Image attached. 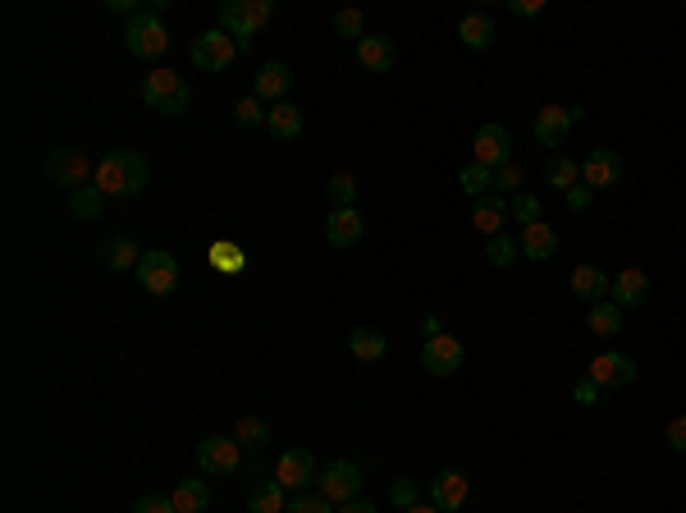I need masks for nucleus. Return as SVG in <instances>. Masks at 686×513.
Masks as SVG:
<instances>
[{
	"label": "nucleus",
	"instance_id": "f257e3e1",
	"mask_svg": "<svg viewBox=\"0 0 686 513\" xmlns=\"http://www.w3.org/2000/svg\"><path fill=\"white\" fill-rule=\"evenodd\" d=\"M151 179V165L147 156L129 152V147H115V152H106L97 161V179H92V188H97L101 197H133L142 193Z\"/></svg>",
	"mask_w": 686,
	"mask_h": 513
},
{
	"label": "nucleus",
	"instance_id": "f03ea898",
	"mask_svg": "<svg viewBox=\"0 0 686 513\" xmlns=\"http://www.w3.org/2000/svg\"><path fill=\"white\" fill-rule=\"evenodd\" d=\"M270 19H275V5H270V0H225L215 28H225L238 46H252V37H257Z\"/></svg>",
	"mask_w": 686,
	"mask_h": 513
},
{
	"label": "nucleus",
	"instance_id": "7ed1b4c3",
	"mask_svg": "<svg viewBox=\"0 0 686 513\" xmlns=\"http://www.w3.org/2000/svg\"><path fill=\"white\" fill-rule=\"evenodd\" d=\"M124 46H129V55H138V60H161L165 51H170V28H165L161 10L156 5H147L142 14H133L129 28H124Z\"/></svg>",
	"mask_w": 686,
	"mask_h": 513
},
{
	"label": "nucleus",
	"instance_id": "20e7f679",
	"mask_svg": "<svg viewBox=\"0 0 686 513\" xmlns=\"http://www.w3.org/2000/svg\"><path fill=\"white\" fill-rule=\"evenodd\" d=\"M142 101H147L156 115H183V110L193 106V88H188L174 69H151V74L142 78Z\"/></svg>",
	"mask_w": 686,
	"mask_h": 513
},
{
	"label": "nucleus",
	"instance_id": "39448f33",
	"mask_svg": "<svg viewBox=\"0 0 686 513\" xmlns=\"http://www.w3.org/2000/svg\"><path fill=\"white\" fill-rule=\"evenodd\" d=\"M46 179L60 184L69 197H74L78 188H87L92 179H97V161H92L83 147H60V152L46 156Z\"/></svg>",
	"mask_w": 686,
	"mask_h": 513
},
{
	"label": "nucleus",
	"instance_id": "423d86ee",
	"mask_svg": "<svg viewBox=\"0 0 686 513\" xmlns=\"http://www.w3.org/2000/svg\"><path fill=\"white\" fill-rule=\"evenodd\" d=\"M462 362H467V344H462L458 335H449V330H435V335H426V344H421V367H426L430 376H453L462 372Z\"/></svg>",
	"mask_w": 686,
	"mask_h": 513
},
{
	"label": "nucleus",
	"instance_id": "0eeeda50",
	"mask_svg": "<svg viewBox=\"0 0 686 513\" xmlns=\"http://www.w3.org/2000/svg\"><path fill=\"white\" fill-rule=\"evenodd\" d=\"M238 51H243V46H238L225 28H211V33L193 37V51L188 55H193V65L202 69V74H225V69L238 60Z\"/></svg>",
	"mask_w": 686,
	"mask_h": 513
},
{
	"label": "nucleus",
	"instance_id": "6e6552de",
	"mask_svg": "<svg viewBox=\"0 0 686 513\" xmlns=\"http://www.w3.org/2000/svg\"><path fill=\"white\" fill-rule=\"evenodd\" d=\"M362 468H357L353 459H334V463H325L321 468V500L325 504H348V500H357V491H362Z\"/></svg>",
	"mask_w": 686,
	"mask_h": 513
},
{
	"label": "nucleus",
	"instance_id": "1a4fd4ad",
	"mask_svg": "<svg viewBox=\"0 0 686 513\" xmlns=\"http://www.w3.org/2000/svg\"><path fill=\"white\" fill-rule=\"evenodd\" d=\"M197 468H202L206 477H234V472L243 468V445H238L234 436H206L202 445H197Z\"/></svg>",
	"mask_w": 686,
	"mask_h": 513
},
{
	"label": "nucleus",
	"instance_id": "9d476101",
	"mask_svg": "<svg viewBox=\"0 0 686 513\" xmlns=\"http://www.w3.org/2000/svg\"><path fill=\"white\" fill-rule=\"evenodd\" d=\"M138 280H142V289H147L151 298H170L174 289H179V262H174V252L151 248L147 257H142V266H138Z\"/></svg>",
	"mask_w": 686,
	"mask_h": 513
},
{
	"label": "nucleus",
	"instance_id": "9b49d317",
	"mask_svg": "<svg viewBox=\"0 0 686 513\" xmlns=\"http://www.w3.org/2000/svg\"><path fill=\"white\" fill-rule=\"evenodd\" d=\"M275 481L284 486V491H307L311 481H321V463H316V454L311 449H284L275 463Z\"/></svg>",
	"mask_w": 686,
	"mask_h": 513
},
{
	"label": "nucleus",
	"instance_id": "f8f14e48",
	"mask_svg": "<svg viewBox=\"0 0 686 513\" xmlns=\"http://www.w3.org/2000/svg\"><path fill=\"white\" fill-rule=\"evenodd\" d=\"M472 161L485 170H499V165L513 161V133L504 124H481L472 138Z\"/></svg>",
	"mask_w": 686,
	"mask_h": 513
},
{
	"label": "nucleus",
	"instance_id": "ddd939ff",
	"mask_svg": "<svg viewBox=\"0 0 686 513\" xmlns=\"http://www.w3.org/2000/svg\"><path fill=\"white\" fill-rule=\"evenodd\" d=\"M618 179H622L618 152H609V147H590V152L581 156V184H586L590 193H604V188H613Z\"/></svg>",
	"mask_w": 686,
	"mask_h": 513
},
{
	"label": "nucleus",
	"instance_id": "4468645a",
	"mask_svg": "<svg viewBox=\"0 0 686 513\" xmlns=\"http://www.w3.org/2000/svg\"><path fill=\"white\" fill-rule=\"evenodd\" d=\"M467 495H472V477L462 468H444L440 477L430 481V504L444 513H462L467 509Z\"/></svg>",
	"mask_w": 686,
	"mask_h": 513
},
{
	"label": "nucleus",
	"instance_id": "2eb2a0df",
	"mask_svg": "<svg viewBox=\"0 0 686 513\" xmlns=\"http://www.w3.org/2000/svg\"><path fill=\"white\" fill-rule=\"evenodd\" d=\"M586 376L600 385V390H622V385L636 381V362L627 358V353H595Z\"/></svg>",
	"mask_w": 686,
	"mask_h": 513
},
{
	"label": "nucleus",
	"instance_id": "dca6fc26",
	"mask_svg": "<svg viewBox=\"0 0 686 513\" xmlns=\"http://www.w3.org/2000/svg\"><path fill=\"white\" fill-rule=\"evenodd\" d=\"M362 234H366V220L357 207H334L330 216H325V243H330V248H339V252L357 248Z\"/></svg>",
	"mask_w": 686,
	"mask_h": 513
},
{
	"label": "nucleus",
	"instance_id": "f3484780",
	"mask_svg": "<svg viewBox=\"0 0 686 513\" xmlns=\"http://www.w3.org/2000/svg\"><path fill=\"white\" fill-rule=\"evenodd\" d=\"M577 120H581V110H572V106H540V115H536L531 129H536L540 147H558V142L577 129Z\"/></svg>",
	"mask_w": 686,
	"mask_h": 513
},
{
	"label": "nucleus",
	"instance_id": "a211bd4d",
	"mask_svg": "<svg viewBox=\"0 0 686 513\" xmlns=\"http://www.w3.org/2000/svg\"><path fill=\"white\" fill-rule=\"evenodd\" d=\"M568 284H572V294L581 298V303H609L613 298V280H609V271L604 266H595V262H586V266H577V271L568 275Z\"/></svg>",
	"mask_w": 686,
	"mask_h": 513
},
{
	"label": "nucleus",
	"instance_id": "6ab92c4d",
	"mask_svg": "<svg viewBox=\"0 0 686 513\" xmlns=\"http://www.w3.org/2000/svg\"><path fill=\"white\" fill-rule=\"evenodd\" d=\"M289 88H293V74L289 65H279V60H266L252 78V97H261L266 106H279V101H289Z\"/></svg>",
	"mask_w": 686,
	"mask_h": 513
},
{
	"label": "nucleus",
	"instance_id": "aec40b11",
	"mask_svg": "<svg viewBox=\"0 0 686 513\" xmlns=\"http://www.w3.org/2000/svg\"><path fill=\"white\" fill-rule=\"evenodd\" d=\"M522 257L526 262H549V257H554L558 252V230L554 225H549V220H531V225H522Z\"/></svg>",
	"mask_w": 686,
	"mask_h": 513
},
{
	"label": "nucleus",
	"instance_id": "412c9836",
	"mask_svg": "<svg viewBox=\"0 0 686 513\" xmlns=\"http://www.w3.org/2000/svg\"><path fill=\"white\" fill-rule=\"evenodd\" d=\"M508 220H513V211H508V197H499V193L481 197V202L472 207V230H476V234H485V239H494V234H504Z\"/></svg>",
	"mask_w": 686,
	"mask_h": 513
},
{
	"label": "nucleus",
	"instance_id": "4be33fe9",
	"mask_svg": "<svg viewBox=\"0 0 686 513\" xmlns=\"http://www.w3.org/2000/svg\"><path fill=\"white\" fill-rule=\"evenodd\" d=\"M645 298H650V275H645L641 266H622V271L613 275V303L627 312V307H641Z\"/></svg>",
	"mask_w": 686,
	"mask_h": 513
},
{
	"label": "nucleus",
	"instance_id": "5701e85b",
	"mask_svg": "<svg viewBox=\"0 0 686 513\" xmlns=\"http://www.w3.org/2000/svg\"><path fill=\"white\" fill-rule=\"evenodd\" d=\"M494 37H499L494 14H462L458 19V42L467 46V51H490Z\"/></svg>",
	"mask_w": 686,
	"mask_h": 513
},
{
	"label": "nucleus",
	"instance_id": "b1692460",
	"mask_svg": "<svg viewBox=\"0 0 686 513\" xmlns=\"http://www.w3.org/2000/svg\"><path fill=\"white\" fill-rule=\"evenodd\" d=\"M170 504H174V513H206V509H211V481H206V477L179 481V486H174V495H170Z\"/></svg>",
	"mask_w": 686,
	"mask_h": 513
},
{
	"label": "nucleus",
	"instance_id": "393cba45",
	"mask_svg": "<svg viewBox=\"0 0 686 513\" xmlns=\"http://www.w3.org/2000/svg\"><path fill=\"white\" fill-rule=\"evenodd\" d=\"M348 353H353L357 362H385V353H389L385 330H376V326H357L353 335H348Z\"/></svg>",
	"mask_w": 686,
	"mask_h": 513
},
{
	"label": "nucleus",
	"instance_id": "a878e982",
	"mask_svg": "<svg viewBox=\"0 0 686 513\" xmlns=\"http://www.w3.org/2000/svg\"><path fill=\"white\" fill-rule=\"evenodd\" d=\"M357 65H366L371 74H389L394 69V37H362L357 42Z\"/></svg>",
	"mask_w": 686,
	"mask_h": 513
},
{
	"label": "nucleus",
	"instance_id": "bb28decb",
	"mask_svg": "<svg viewBox=\"0 0 686 513\" xmlns=\"http://www.w3.org/2000/svg\"><path fill=\"white\" fill-rule=\"evenodd\" d=\"M545 184L554 188V193H572V188L581 184V161L568 152H554L545 165Z\"/></svg>",
	"mask_w": 686,
	"mask_h": 513
},
{
	"label": "nucleus",
	"instance_id": "cd10ccee",
	"mask_svg": "<svg viewBox=\"0 0 686 513\" xmlns=\"http://www.w3.org/2000/svg\"><path fill=\"white\" fill-rule=\"evenodd\" d=\"M302 129H307V120H302V110L293 106V101H279V106H270L266 133H275V138L293 142V138H302Z\"/></svg>",
	"mask_w": 686,
	"mask_h": 513
},
{
	"label": "nucleus",
	"instance_id": "c85d7f7f",
	"mask_svg": "<svg viewBox=\"0 0 686 513\" xmlns=\"http://www.w3.org/2000/svg\"><path fill=\"white\" fill-rule=\"evenodd\" d=\"M289 509V500H284V486H279L275 477L257 481L252 491H247V513H284Z\"/></svg>",
	"mask_w": 686,
	"mask_h": 513
},
{
	"label": "nucleus",
	"instance_id": "c756f323",
	"mask_svg": "<svg viewBox=\"0 0 686 513\" xmlns=\"http://www.w3.org/2000/svg\"><path fill=\"white\" fill-rule=\"evenodd\" d=\"M101 257H106L110 271H138L147 252H138V243L133 239H110L106 248H101Z\"/></svg>",
	"mask_w": 686,
	"mask_h": 513
},
{
	"label": "nucleus",
	"instance_id": "7c9ffc66",
	"mask_svg": "<svg viewBox=\"0 0 686 513\" xmlns=\"http://www.w3.org/2000/svg\"><path fill=\"white\" fill-rule=\"evenodd\" d=\"M586 326H590V335H600V339L618 335V330H622V307L613 303V298H609V303H595L586 312Z\"/></svg>",
	"mask_w": 686,
	"mask_h": 513
},
{
	"label": "nucleus",
	"instance_id": "2f4dec72",
	"mask_svg": "<svg viewBox=\"0 0 686 513\" xmlns=\"http://www.w3.org/2000/svg\"><path fill=\"white\" fill-rule=\"evenodd\" d=\"M458 188L467 197H476V202H481V197H490V188H494V170H485V165H476V161H467L458 170Z\"/></svg>",
	"mask_w": 686,
	"mask_h": 513
},
{
	"label": "nucleus",
	"instance_id": "473e14b6",
	"mask_svg": "<svg viewBox=\"0 0 686 513\" xmlns=\"http://www.w3.org/2000/svg\"><path fill=\"white\" fill-rule=\"evenodd\" d=\"M517 252H522V243L513 239V234H494V239H485V262L494 266V271H504V266L517 262Z\"/></svg>",
	"mask_w": 686,
	"mask_h": 513
},
{
	"label": "nucleus",
	"instance_id": "72a5a7b5",
	"mask_svg": "<svg viewBox=\"0 0 686 513\" xmlns=\"http://www.w3.org/2000/svg\"><path fill=\"white\" fill-rule=\"evenodd\" d=\"M357 175L353 170H334L330 179H325V193H330V202L334 207H357Z\"/></svg>",
	"mask_w": 686,
	"mask_h": 513
},
{
	"label": "nucleus",
	"instance_id": "f704fd0d",
	"mask_svg": "<svg viewBox=\"0 0 686 513\" xmlns=\"http://www.w3.org/2000/svg\"><path fill=\"white\" fill-rule=\"evenodd\" d=\"M234 440L238 445H247V449H261L270 440V422L266 417H257V413H243L238 417V426H234Z\"/></svg>",
	"mask_w": 686,
	"mask_h": 513
},
{
	"label": "nucleus",
	"instance_id": "c9c22d12",
	"mask_svg": "<svg viewBox=\"0 0 686 513\" xmlns=\"http://www.w3.org/2000/svg\"><path fill=\"white\" fill-rule=\"evenodd\" d=\"M494 188H499V197H508V202H513L517 193H526V170H522V161L499 165V170H494Z\"/></svg>",
	"mask_w": 686,
	"mask_h": 513
},
{
	"label": "nucleus",
	"instance_id": "e433bc0d",
	"mask_svg": "<svg viewBox=\"0 0 686 513\" xmlns=\"http://www.w3.org/2000/svg\"><path fill=\"white\" fill-rule=\"evenodd\" d=\"M101 202H106V197L87 184V188H78V193L69 197V211H74V220H97L101 216Z\"/></svg>",
	"mask_w": 686,
	"mask_h": 513
},
{
	"label": "nucleus",
	"instance_id": "4c0bfd02",
	"mask_svg": "<svg viewBox=\"0 0 686 513\" xmlns=\"http://www.w3.org/2000/svg\"><path fill=\"white\" fill-rule=\"evenodd\" d=\"M334 33H339L343 42H362L366 37V14L362 10H339L334 14Z\"/></svg>",
	"mask_w": 686,
	"mask_h": 513
},
{
	"label": "nucleus",
	"instance_id": "58836bf2",
	"mask_svg": "<svg viewBox=\"0 0 686 513\" xmlns=\"http://www.w3.org/2000/svg\"><path fill=\"white\" fill-rule=\"evenodd\" d=\"M266 115H270V106H266L261 97H243V101L234 106V120L243 124V129H257V124L266 129Z\"/></svg>",
	"mask_w": 686,
	"mask_h": 513
},
{
	"label": "nucleus",
	"instance_id": "ea45409f",
	"mask_svg": "<svg viewBox=\"0 0 686 513\" xmlns=\"http://www.w3.org/2000/svg\"><path fill=\"white\" fill-rule=\"evenodd\" d=\"M211 266H220L225 275H238V271H243V248H238V243H215V248H211Z\"/></svg>",
	"mask_w": 686,
	"mask_h": 513
},
{
	"label": "nucleus",
	"instance_id": "a19ab883",
	"mask_svg": "<svg viewBox=\"0 0 686 513\" xmlns=\"http://www.w3.org/2000/svg\"><path fill=\"white\" fill-rule=\"evenodd\" d=\"M508 211H513V220H522V225H531V220H545V216H540V197L536 193H517L513 202H508Z\"/></svg>",
	"mask_w": 686,
	"mask_h": 513
},
{
	"label": "nucleus",
	"instance_id": "79ce46f5",
	"mask_svg": "<svg viewBox=\"0 0 686 513\" xmlns=\"http://www.w3.org/2000/svg\"><path fill=\"white\" fill-rule=\"evenodd\" d=\"M572 399H577L581 408H600V399H604V390L590 376H581V381H572Z\"/></svg>",
	"mask_w": 686,
	"mask_h": 513
},
{
	"label": "nucleus",
	"instance_id": "37998d69",
	"mask_svg": "<svg viewBox=\"0 0 686 513\" xmlns=\"http://www.w3.org/2000/svg\"><path fill=\"white\" fill-rule=\"evenodd\" d=\"M664 440H668V449H673V454H686V413H673V417H668Z\"/></svg>",
	"mask_w": 686,
	"mask_h": 513
},
{
	"label": "nucleus",
	"instance_id": "c03bdc74",
	"mask_svg": "<svg viewBox=\"0 0 686 513\" xmlns=\"http://www.w3.org/2000/svg\"><path fill=\"white\" fill-rule=\"evenodd\" d=\"M394 504H398V509H403V513H408L412 504H421V495H417V481H412V477H398V481H394Z\"/></svg>",
	"mask_w": 686,
	"mask_h": 513
},
{
	"label": "nucleus",
	"instance_id": "a18cd8bd",
	"mask_svg": "<svg viewBox=\"0 0 686 513\" xmlns=\"http://www.w3.org/2000/svg\"><path fill=\"white\" fill-rule=\"evenodd\" d=\"M284 513H334V504H325L321 495H293Z\"/></svg>",
	"mask_w": 686,
	"mask_h": 513
},
{
	"label": "nucleus",
	"instance_id": "49530a36",
	"mask_svg": "<svg viewBox=\"0 0 686 513\" xmlns=\"http://www.w3.org/2000/svg\"><path fill=\"white\" fill-rule=\"evenodd\" d=\"M133 513H174L170 495H142L138 504H133Z\"/></svg>",
	"mask_w": 686,
	"mask_h": 513
},
{
	"label": "nucleus",
	"instance_id": "de8ad7c7",
	"mask_svg": "<svg viewBox=\"0 0 686 513\" xmlns=\"http://www.w3.org/2000/svg\"><path fill=\"white\" fill-rule=\"evenodd\" d=\"M508 14H517V19H536V14H545V0H508Z\"/></svg>",
	"mask_w": 686,
	"mask_h": 513
},
{
	"label": "nucleus",
	"instance_id": "09e8293b",
	"mask_svg": "<svg viewBox=\"0 0 686 513\" xmlns=\"http://www.w3.org/2000/svg\"><path fill=\"white\" fill-rule=\"evenodd\" d=\"M563 202H568V207H572V211H586V207H590V202H595V193H590V188H586V184H577V188H572V193H563Z\"/></svg>",
	"mask_w": 686,
	"mask_h": 513
},
{
	"label": "nucleus",
	"instance_id": "8fccbe9b",
	"mask_svg": "<svg viewBox=\"0 0 686 513\" xmlns=\"http://www.w3.org/2000/svg\"><path fill=\"white\" fill-rule=\"evenodd\" d=\"M334 513H380V509L371 500H348V504H339Z\"/></svg>",
	"mask_w": 686,
	"mask_h": 513
},
{
	"label": "nucleus",
	"instance_id": "3c124183",
	"mask_svg": "<svg viewBox=\"0 0 686 513\" xmlns=\"http://www.w3.org/2000/svg\"><path fill=\"white\" fill-rule=\"evenodd\" d=\"M408 513H444V509H435V504H430V500H421V504H412Z\"/></svg>",
	"mask_w": 686,
	"mask_h": 513
}]
</instances>
